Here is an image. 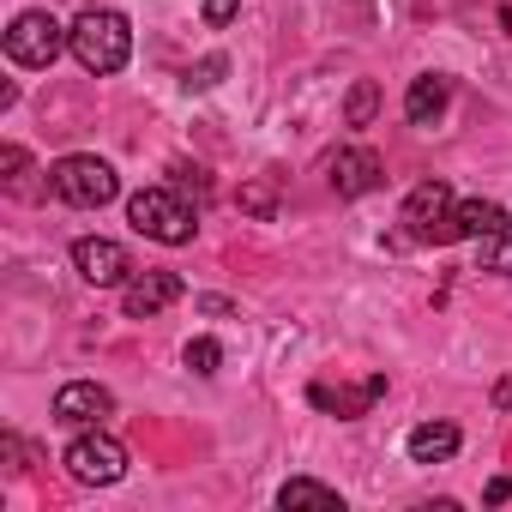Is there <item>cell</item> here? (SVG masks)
Listing matches in <instances>:
<instances>
[{
    "label": "cell",
    "mask_w": 512,
    "mask_h": 512,
    "mask_svg": "<svg viewBox=\"0 0 512 512\" xmlns=\"http://www.w3.org/2000/svg\"><path fill=\"white\" fill-rule=\"evenodd\" d=\"M127 223H133L139 235L163 241V247H187L193 229H199V211H193L175 187H139V193L127 199Z\"/></svg>",
    "instance_id": "6da1fadb"
},
{
    "label": "cell",
    "mask_w": 512,
    "mask_h": 512,
    "mask_svg": "<svg viewBox=\"0 0 512 512\" xmlns=\"http://www.w3.org/2000/svg\"><path fill=\"white\" fill-rule=\"evenodd\" d=\"M49 193H55L61 205L97 211V205H109V199L121 193V175H115L103 157H91V151H73V157L49 163Z\"/></svg>",
    "instance_id": "7a4b0ae2"
},
{
    "label": "cell",
    "mask_w": 512,
    "mask_h": 512,
    "mask_svg": "<svg viewBox=\"0 0 512 512\" xmlns=\"http://www.w3.org/2000/svg\"><path fill=\"white\" fill-rule=\"evenodd\" d=\"M133 55V25L121 13H85L73 25V61L85 73H121Z\"/></svg>",
    "instance_id": "3957f363"
},
{
    "label": "cell",
    "mask_w": 512,
    "mask_h": 512,
    "mask_svg": "<svg viewBox=\"0 0 512 512\" xmlns=\"http://www.w3.org/2000/svg\"><path fill=\"white\" fill-rule=\"evenodd\" d=\"M61 49H73V31L43 7H31V13H19L7 25V61L13 67H55Z\"/></svg>",
    "instance_id": "277c9868"
},
{
    "label": "cell",
    "mask_w": 512,
    "mask_h": 512,
    "mask_svg": "<svg viewBox=\"0 0 512 512\" xmlns=\"http://www.w3.org/2000/svg\"><path fill=\"white\" fill-rule=\"evenodd\" d=\"M452 211H458L452 187H446V181H422V187H416V193L404 199L398 223H404V235H410V241L446 247V241H458V229H452Z\"/></svg>",
    "instance_id": "5b68a950"
},
{
    "label": "cell",
    "mask_w": 512,
    "mask_h": 512,
    "mask_svg": "<svg viewBox=\"0 0 512 512\" xmlns=\"http://www.w3.org/2000/svg\"><path fill=\"white\" fill-rule=\"evenodd\" d=\"M61 464H67L73 482H85V488H109V482L127 476V446H121L115 434H103V428H85V434L61 452Z\"/></svg>",
    "instance_id": "8992f818"
},
{
    "label": "cell",
    "mask_w": 512,
    "mask_h": 512,
    "mask_svg": "<svg viewBox=\"0 0 512 512\" xmlns=\"http://www.w3.org/2000/svg\"><path fill=\"white\" fill-rule=\"evenodd\" d=\"M73 266H79V278H85V284H97V290H115V284H127V278H133L127 247H121V241H109V235H79V241H73Z\"/></svg>",
    "instance_id": "52a82bcc"
},
{
    "label": "cell",
    "mask_w": 512,
    "mask_h": 512,
    "mask_svg": "<svg viewBox=\"0 0 512 512\" xmlns=\"http://www.w3.org/2000/svg\"><path fill=\"white\" fill-rule=\"evenodd\" d=\"M103 416H115V392L97 380H67L55 392V422L67 428H103Z\"/></svg>",
    "instance_id": "ba28073f"
},
{
    "label": "cell",
    "mask_w": 512,
    "mask_h": 512,
    "mask_svg": "<svg viewBox=\"0 0 512 512\" xmlns=\"http://www.w3.org/2000/svg\"><path fill=\"white\" fill-rule=\"evenodd\" d=\"M326 181H332L338 199H362V193H374V187L386 181V163H380L374 151L350 145V151H338V157L326 163Z\"/></svg>",
    "instance_id": "9c48e42d"
},
{
    "label": "cell",
    "mask_w": 512,
    "mask_h": 512,
    "mask_svg": "<svg viewBox=\"0 0 512 512\" xmlns=\"http://www.w3.org/2000/svg\"><path fill=\"white\" fill-rule=\"evenodd\" d=\"M169 302H181V278H175V272H133V278L121 284L127 320H151V314H163Z\"/></svg>",
    "instance_id": "30bf717a"
},
{
    "label": "cell",
    "mask_w": 512,
    "mask_h": 512,
    "mask_svg": "<svg viewBox=\"0 0 512 512\" xmlns=\"http://www.w3.org/2000/svg\"><path fill=\"white\" fill-rule=\"evenodd\" d=\"M308 398H314L320 410H332V416H344V422H350V416H368V404H374V398H386V380H380V374H368L362 386H326V380H314V386H308Z\"/></svg>",
    "instance_id": "8fae6325"
},
{
    "label": "cell",
    "mask_w": 512,
    "mask_h": 512,
    "mask_svg": "<svg viewBox=\"0 0 512 512\" xmlns=\"http://www.w3.org/2000/svg\"><path fill=\"white\" fill-rule=\"evenodd\" d=\"M506 205H494V199H458V211H452V229H458V241H494V235H506Z\"/></svg>",
    "instance_id": "7c38bea8"
},
{
    "label": "cell",
    "mask_w": 512,
    "mask_h": 512,
    "mask_svg": "<svg viewBox=\"0 0 512 512\" xmlns=\"http://www.w3.org/2000/svg\"><path fill=\"white\" fill-rule=\"evenodd\" d=\"M446 103H452V79H440V73H422V79H410V91H404V115H410L416 127H434V121L446 115Z\"/></svg>",
    "instance_id": "4fadbf2b"
},
{
    "label": "cell",
    "mask_w": 512,
    "mask_h": 512,
    "mask_svg": "<svg viewBox=\"0 0 512 512\" xmlns=\"http://www.w3.org/2000/svg\"><path fill=\"white\" fill-rule=\"evenodd\" d=\"M278 506L284 512H344V494L338 488H326V482H314V476H296V482H284L278 488Z\"/></svg>",
    "instance_id": "5bb4252c"
},
{
    "label": "cell",
    "mask_w": 512,
    "mask_h": 512,
    "mask_svg": "<svg viewBox=\"0 0 512 512\" xmlns=\"http://www.w3.org/2000/svg\"><path fill=\"white\" fill-rule=\"evenodd\" d=\"M410 458L416 464H446L452 452H458V428L452 422H422V428H410Z\"/></svg>",
    "instance_id": "9a60e30c"
},
{
    "label": "cell",
    "mask_w": 512,
    "mask_h": 512,
    "mask_svg": "<svg viewBox=\"0 0 512 512\" xmlns=\"http://www.w3.org/2000/svg\"><path fill=\"white\" fill-rule=\"evenodd\" d=\"M344 115H350V127H368V121L380 115V85H374V79H356V91H350V109H344Z\"/></svg>",
    "instance_id": "2e32d148"
},
{
    "label": "cell",
    "mask_w": 512,
    "mask_h": 512,
    "mask_svg": "<svg viewBox=\"0 0 512 512\" xmlns=\"http://www.w3.org/2000/svg\"><path fill=\"white\" fill-rule=\"evenodd\" d=\"M181 362H187L193 374H217V368H223V344H217V338H193V344L181 350Z\"/></svg>",
    "instance_id": "e0dca14e"
},
{
    "label": "cell",
    "mask_w": 512,
    "mask_h": 512,
    "mask_svg": "<svg viewBox=\"0 0 512 512\" xmlns=\"http://www.w3.org/2000/svg\"><path fill=\"white\" fill-rule=\"evenodd\" d=\"M482 266H488V272H500V278H512V229H506V235H494V241L482 247Z\"/></svg>",
    "instance_id": "ac0fdd59"
},
{
    "label": "cell",
    "mask_w": 512,
    "mask_h": 512,
    "mask_svg": "<svg viewBox=\"0 0 512 512\" xmlns=\"http://www.w3.org/2000/svg\"><path fill=\"white\" fill-rule=\"evenodd\" d=\"M0 169H7V187H13V193H25V175H31L25 145H7V151H0Z\"/></svg>",
    "instance_id": "d6986e66"
},
{
    "label": "cell",
    "mask_w": 512,
    "mask_h": 512,
    "mask_svg": "<svg viewBox=\"0 0 512 512\" xmlns=\"http://www.w3.org/2000/svg\"><path fill=\"white\" fill-rule=\"evenodd\" d=\"M272 205H278V199H272V187H266V181H260V187H241V211L272 217Z\"/></svg>",
    "instance_id": "ffe728a7"
},
{
    "label": "cell",
    "mask_w": 512,
    "mask_h": 512,
    "mask_svg": "<svg viewBox=\"0 0 512 512\" xmlns=\"http://www.w3.org/2000/svg\"><path fill=\"white\" fill-rule=\"evenodd\" d=\"M235 13H241V0H205V25H211V31H223Z\"/></svg>",
    "instance_id": "44dd1931"
},
{
    "label": "cell",
    "mask_w": 512,
    "mask_h": 512,
    "mask_svg": "<svg viewBox=\"0 0 512 512\" xmlns=\"http://www.w3.org/2000/svg\"><path fill=\"white\" fill-rule=\"evenodd\" d=\"M217 79H223V55H211V61H199V67L187 73V85H199V91H205V85H217Z\"/></svg>",
    "instance_id": "7402d4cb"
},
{
    "label": "cell",
    "mask_w": 512,
    "mask_h": 512,
    "mask_svg": "<svg viewBox=\"0 0 512 512\" xmlns=\"http://www.w3.org/2000/svg\"><path fill=\"white\" fill-rule=\"evenodd\" d=\"M482 500H488V506H500V500H512V476H494V482H488V494H482Z\"/></svg>",
    "instance_id": "603a6c76"
},
{
    "label": "cell",
    "mask_w": 512,
    "mask_h": 512,
    "mask_svg": "<svg viewBox=\"0 0 512 512\" xmlns=\"http://www.w3.org/2000/svg\"><path fill=\"white\" fill-rule=\"evenodd\" d=\"M494 410H500V416H512V374H506V380H494Z\"/></svg>",
    "instance_id": "cb8c5ba5"
}]
</instances>
